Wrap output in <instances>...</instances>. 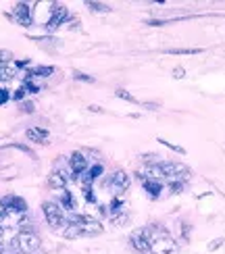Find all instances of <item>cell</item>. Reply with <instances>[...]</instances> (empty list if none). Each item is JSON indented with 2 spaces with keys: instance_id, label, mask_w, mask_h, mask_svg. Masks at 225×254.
<instances>
[{
  "instance_id": "cell-1",
  "label": "cell",
  "mask_w": 225,
  "mask_h": 254,
  "mask_svg": "<svg viewBox=\"0 0 225 254\" xmlns=\"http://www.w3.org/2000/svg\"><path fill=\"white\" fill-rule=\"evenodd\" d=\"M177 242L169 236L165 227L150 225V254H177Z\"/></svg>"
},
{
  "instance_id": "cell-2",
  "label": "cell",
  "mask_w": 225,
  "mask_h": 254,
  "mask_svg": "<svg viewBox=\"0 0 225 254\" xmlns=\"http://www.w3.org/2000/svg\"><path fill=\"white\" fill-rule=\"evenodd\" d=\"M42 210H44V217L48 221V225L52 229H59L61 225L65 227L67 225V219H65V210L63 206L57 202V200H48V202L42 204Z\"/></svg>"
},
{
  "instance_id": "cell-3",
  "label": "cell",
  "mask_w": 225,
  "mask_h": 254,
  "mask_svg": "<svg viewBox=\"0 0 225 254\" xmlns=\"http://www.w3.org/2000/svg\"><path fill=\"white\" fill-rule=\"evenodd\" d=\"M163 173H165V182L167 184H186L192 171L186 167V165H181V163H163Z\"/></svg>"
},
{
  "instance_id": "cell-4",
  "label": "cell",
  "mask_w": 225,
  "mask_h": 254,
  "mask_svg": "<svg viewBox=\"0 0 225 254\" xmlns=\"http://www.w3.org/2000/svg\"><path fill=\"white\" fill-rule=\"evenodd\" d=\"M73 219L77 221L81 236L94 238V236H100V234H102V225H100L96 219H92V217H88V215H73Z\"/></svg>"
},
{
  "instance_id": "cell-5",
  "label": "cell",
  "mask_w": 225,
  "mask_h": 254,
  "mask_svg": "<svg viewBox=\"0 0 225 254\" xmlns=\"http://www.w3.org/2000/svg\"><path fill=\"white\" fill-rule=\"evenodd\" d=\"M15 246L23 254H36L40 250V238L31 231V234H19L15 238Z\"/></svg>"
},
{
  "instance_id": "cell-6",
  "label": "cell",
  "mask_w": 225,
  "mask_h": 254,
  "mask_svg": "<svg viewBox=\"0 0 225 254\" xmlns=\"http://www.w3.org/2000/svg\"><path fill=\"white\" fill-rule=\"evenodd\" d=\"M130 242L132 246L138 250V252H150V225L148 227H140V229H134L132 236H130Z\"/></svg>"
},
{
  "instance_id": "cell-7",
  "label": "cell",
  "mask_w": 225,
  "mask_h": 254,
  "mask_svg": "<svg viewBox=\"0 0 225 254\" xmlns=\"http://www.w3.org/2000/svg\"><path fill=\"white\" fill-rule=\"evenodd\" d=\"M0 204H2V208L8 215H25L27 213V202L21 196L8 194V196H4L2 200H0Z\"/></svg>"
},
{
  "instance_id": "cell-8",
  "label": "cell",
  "mask_w": 225,
  "mask_h": 254,
  "mask_svg": "<svg viewBox=\"0 0 225 254\" xmlns=\"http://www.w3.org/2000/svg\"><path fill=\"white\" fill-rule=\"evenodd\" d=\"M69 169H71V173L75 177H81L85 171L90 169V163H88V158H85V152H73L69 156Z\"/></svg>"
},
{
  "instance_id": "cell-9",
  "label": "cell",
  "mask_w": 225,
  "mask_h": 254,
  "mask_svg": "<svg viewBox=\"0 0 225 254\" xmlns=\"http://www.w3.org/2000/svg\"><path fill=\"white\" fill-rule=\"evenodd\" d=\"M69 19V10L65 4H55V8H52V15L48 19V23H46V29H57L59 25H63L65 21Z\"/></svg>"
},
{
  "instance_id": "cell-10",
  "label": "cell",
  "mask_w": 225,
  "mask_h": 254,
  "mask_svg": "<svg viewBox=\"0 0 225 254\" xmlns=\"http://www.w3.org/2000/svg\"><path fill=\"white\" fill-rule=\"evenodd\" d=\"M109 188L115 190V192H123V190L130 188V175H127L125 171H115L111 177H109Z\"/></svg>"
},
{
  "instance_id": "cell-11",
  "label": "cell",
  "mask_w": 225,
  "mask_h": 254,
  "mask_svg": "<svg viewBox=\"0 0 225 254\" xmlns=\"http://www.w3.org/2000/svg\"><path fill=\"white\" fill-rule=\"evenodd\" d=\"M13 17H15V21H19V23L23 25V27H29L31 23H34V19H31L29 4H25V2L15 4V8H13Z\"/></svg>"
},
{
  "instance_id": "cell-12",
  "label": "cell",
  "mask_w": 225,
  "mask_h": 254,
  "mask_svg": "<svg viewBox=\"0 0 225 254\" xmlns=\"http://www.w3.org/2000/svg\"><path fill=\"white\" fill-rule=\"evenodd\" d=\"M48 188H52V190H65L67 188V173H65V169H61L59 167H55V171L50 173V177H48Z\"/></svg>"
},
{
  "instance_id": "cell-13",
  "label": "cell",
  "mask_w": 225,
  "mask_h": 254,
  "mask_svg": "<svg viewBox=\"0 0 225 254\" xmlns=\"http://www.w3.org/2000/svg\"><path fill=\"white\" fill-rule=\"evenodd\" d=\"M25 135H27V140L29 142H36V144H48V137H50V133H48V129H44V127H29V129L25 131Z\"/></svg>"
},
{
  "instance_id": "cell-14",
  "label": "cell",
  "mask_w": 225,
  "mask_h": 254,
  "mask_svg": "<svg viewBox=\"0 0 225 254\" xmlns=\"http://www.w3.org/2000/svg\"><path fill=\"white\" fill-rule=\"evenodd\" d=\"M104 173V167H102V163H96V165H92L90 169H88V171H85L79 179H81V184L83 186H92L94 182H96V179H98L100 175Z\"/></svg>"
},
{
  "instance_id": "cell-15",
  "label": "cell",
  "mask_w": 225,
  "mask_h": 254,
  "mask_svg": "<svg viewBox=\"0 0 225 254\" xmlns=\"http://www.w3.org/2000/svg\"><path fill=\"white\" fill-rule=\"evenodd\" d=\"M142 186H144V190L152 198H158L160 192H163V182H154V179H142Z\"/></svg>"
},
{
  "instance_id": "cell-16",
  "label": "cell",
  "mask_w": 225,
  "mask_h": 254,
  "mask_svg": "<svg viewBox=\"0 0 225 254\" xmlns=\"http://www.w3.org/2000/svg\"><path fill=\"white\" fill-rule=\"evenodd\" d=\"M52 73H55V67H36V69L27 71L25 75L27 77H48V75H52Z\"/></svg>"
},
{
  "instance_id": "cell-17",
  "label": "cell",
  "mask_w": 225,
  "mask_h": 254,
  "mask_svg": "<svg viewBox=\"0 0 225 254\" xmlns=\"http://www.w3.org/2000/svg\"><path fill=\"white\" fill-rule=\"evenodd\" d=\"M63 208L67 210H73L75 208V200H73V194L69 192V190H63V196H61V202H59Z\"/></svg>"
},
{
  "instance_id": "cell-18",
  "label": "cell",
  "mask_w": 225,
  "mask_h": 254,
  "mask_svg": "<svg viewBox=\"0 0 225 254\" xmlns=\"http://www.w3.org/2000/svg\"><path fill=\"white\" fill-rule=\"evenodd\" d=\"M88 8L92 10V13H111V6L104 4V2H88Z\"/></svg>"
},
{
  "instance_id": "cell-19",
  "label": "cell",
  "mask_w": 225,
  "mask_h": 254,
  "mask_svg": "<svg viewBox=\"0 0 225 254\" xmlns=\"http://www.w3.org/2000/svg\"><path fill=\"white\" fill-rule=\"evenodd\" d=\"M15 77V69L8 67V65H2L0 67V81H10Z\"/></svg>"
},
{
  "instance_id": "cell-20",
  "label": "cell",
  "mask_w": 225,
  "mask_h": 254,
  "mask_svg": "<svg viewBox=\"0 0 225 254\" xmlns=\"http://www.w3.org/2000/svg\"><path fill=\"white\" fill-rule=\"evenodd\" d=\"M38 44L42 46V48H48V50H52V46H59V40L57 38H34Z\"/></svg>"
},
{
  "instance_id": "cell-21",
  "label": "cell",
  "mask_w": 225,
  "mask_h": 254,
  "mask_svg": "<svg viewBox=\"0 0 225 254\" xmlns=\"http://www.w3.org/2000/svg\"><path fill=\"white\" fill-rule=\"evenodd\" d=\"M169 55H200V48H171L167 50Z\"/></svg>"
},
{
  "instance_id": "cell-22",
  "label": "cell",
  "mask_w": 225,
  "mask_h": 254,
  "mask_svg": "<svg viewBox=\"0 0 225 254\" xmlns=\"http://www.w3.org/2000/svg\"><path fill=\"white\" fill-rule=\"evenodd\" d=\"M117 94V98H121V100H127V102H134V104H140V102H138L134 96H132V94L130 92H127V90H123V88H119V90H117L115 92Z\"/></svg>"
},
{
  "instance_id": "cell-23",
  "label": "cell",
  "mask_w": 225,
  "mask_h": 254,
  "mask_svg": "<svg viewBox=\"0 0 225 254\" xmlns=\"http://www.w3.org/2000/svg\"><path fill=\"white\" fill-rule=\"evenodd\" d=\"M4 148H17V150H21V152H25V154H29L31 158H36V152L31 150L29 146H25V144H8V146H4Z\"/></svg>"
},
{
  "instance_id": "cell-24",
  "label": "cell",
  "mask_w": 225,
  "mask_h": 254,
  "mask_svg": "<svg viewBox=\"0 0 225 254\" xmlns=\"http://www.w3.org/2000/svg\"><path fill=\"white\" fill-rule=\"evenodd\" d=\"M73 79H77V81H85V83H94V77L88 75V73H83V71H73Z\"/></svg>"
},
{
  "instance_id": "cell-25",
  "label": "cell",
  "mask_w": 225,
  "mask_h": 254,
  "mask_svg": "<svg viewBox=\"0 0 225 254\" xmlns=\"http://www.w3.org/2000/svg\"><path fill=\"white\" fill-rule=\"evenodd\" d=\"M10 61H13V52L0 48V67H2V65H8Z\"/></svg>"
},
{
  "instance_id": "cell-26",
  "label": "cell",
  "mask_w": 225,
  "mask_h": 254,
  "mask_svg": "<svg viewBox=\"0 0 225 254\" xmlns=\"http://www.w3.org/2000/svg\"><path fill=\"white\" fill-rule=\"evenodd\" d=\"M25 94H27L25 88H19V90H15L13 94H10V98H13V100H23V98H25Z\"/></svg>"
},
{
  "instance_id": "cell-27",
  "label": "cell",
  "mask_w": 225,
  "mask_h": 254,
  "mask_svg": "<svg viewBox=\"0 0 225 254\" xmlns=\"http://www.w3.org/2000/svg\"><path fill=\"white\" fill-rule=\"evenodd\" d=\"M83 196H85V200H88V202H96V198H94V194H92V186H83Z\"/></svg>"
},
{
  "instance_id": "cell-28",
  "label": "cell",
  "mask_w": 225,
  "mask_h": 254,
  "mask_svg": "<svg viewBox=\"0 0 225 254\" xmlns=\"http://www.w3.org/2000/svg\"><path fill=\"white\" fill-rule=\"evenodd\" d=\"M36 111V107H34V102H21V113H34Z\"/></svg>"
},
{
  "instance_id": "cell-29",
  "label": "cell",
  "mask_w": 225,
  "mask_h": 254,
  "mask_svg": "<svg viewBox=\"0 0 225 254\" xmlns=\"http://www.w3.org/2000/svg\"><path fill=\"white\" fill-rule=\"evenodd\" d=\"M8 100H10V94H8V90L0 88V104H6Z\"/></svg>"
},
{
  "instance_id": "cell-30",
  "label": "cell",
  "mask_w": 225,
  "mask_h": 254,
  "mask_svg": "<svg viewBox=\"0 0 225 254\" xmlns=\"http://www.w3.org/2000/svg\"><path fill=\"white\" fill-rule=\"evenodd\" d=\"M223 244V238H217V240H213L211 244H209V250H217L219 246Z\"/></svg>"
},
{
  "instance_id": "cell-31",
  "label": "cell",
  "mask_w": 225,
  "mask_h": 254,
  "mask_svg": "<svg viewBox=\"0 0 225 254\" xmlns=\"http://www.w3.org/2000/svg\"><path fill=\"white\" fill-rule=\"evenodd\" d=\"M184 69H181V67H177V69H173V77H177V79H181V77H184Z\"/></svg>"
},
{
  "instance_id": "cell-32",
  "label": "cell",
  "mask_w": 225,
  "mask_h": 254,
  "mask_svg": "<svg viewBox=\"0 0 225 254\" xmlns=\"http://www.w3.org/2000/svg\"><path fill=\"white\" fill-rule=\"evenodd\" d=\"M88 111H90V113H102V109H100V107H96V104H90Z\"/></svg>"
},
{
  "instance_id": "cell-33",
  "label": "cell",
  "mask_w": 225,
  "mask_h": 254,
  "mask_svg": "<svg viewBox=\"0 0 225 254\" xmlns=\"http://www.w3.org/2000/svg\"><path fill=\"white\" fill-rule=\"evenodd\" d=\"M15 65H17V67H27V65H29V61H27V59H25V61H17Z\"/></svg>"
},
{
  "instance_id": "cell-34",
  "label": "cell",
  "mask_w": 225,
  "mask_h": 254,
  "mask_svg": "<svg viewBox=\"0 0 225 254\" xmlns=\"http://www.w3.org/2000/svg\"><path fill=\"white\" fill-rule=\"evenodd\" d=\"M6 217V210L2 208V204H0V223H2V219Z\"/></svg>"
},
{
  "instance_id": "cell-35",
  "label": "cell",
  "mask_w": 225,
  "mask_h": 254,
  "mask_svg": "<svg viewBox=\"0 0 225 254\" xmlns=\"http://www.w3.org/2000/svg\"><path fill=\"white\" fill-rule=\"evenodd\" d=\"M2 231H4V229H2V225H0V240H2Z\"/></svg>"
},
{
  "instance_id": "cell-36",
  "label": "cell",
  "mask_w": 225,
  "mask_h": 254,
  "mask_svg": "<svg viewBox=\"0 0 225 254\" xmlns=\"http://www.w3.org/2000/svg\"><path fill=\"white\" fill-rule=\"evenodd\" d=\"M15 254H23V252H15Z\"/></svg>"
}]
</instances>
